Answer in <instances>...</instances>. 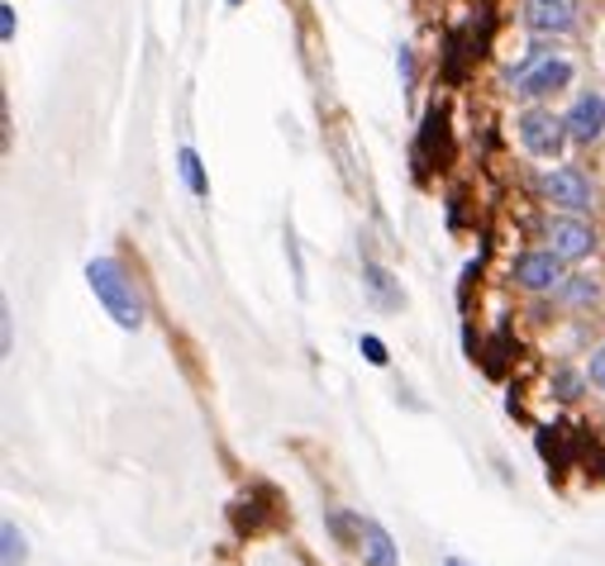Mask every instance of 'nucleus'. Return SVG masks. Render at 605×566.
Instances as JSON below:
<instances>
[{
    "instance_id": "f257e3e1",
    "label": "nucleus",
    "mask_w": 605,
    "mask_h": 566,
    "mask_svg": "<svg viewBox=\"0 0 605 566\" xmlns=\"http://www.w3.org/2000/svg\"><path fill=\"white\" fill-rule=\"evenodd\" d=\"M86 286H91V296L100 300V310L110 314L120 328H143V296H139V286H134V276H129L115 257H91L86 262Z\"/></svg>"
},
{
    "instance_id": "f03ea898",
    "label": "nucleus",
    "mask_w": 605,
    "mask_h": 566,
    "mask_svg": "<svg viewBox=\"0 0 605 566\" xmlns=\"http://www.w3.org/2000/svg\"><path fill=\"white\" fill-rule=\"evenodd\" d=\"M515 129H520V143H524V148H530L534 157H544V162H558L562 148L572 143L568 120H562V115H554V110H538V105L520 115Z\"/></svg>"
},
{
    "instance_id": "7ed1b4c3",
    "label": "nucleus",
    "mask_w": 605,
    "mask_h": 566,
    "mask_svg": "<svg viewBox=\"0 0 605 566\" xmlns=\"http://www.w3.org/2000/svg\"><path fill=\"white\" fill-rule=\"evenodd\" d=\"M538 191H544L548 205L568 209V215H586V209L596 205V186H591V177L577 172V167H554V172H544Z\"/></svg>"
},
{
    "instance_id": "20e7f679",
    "label": "nucleus",
    "mask_w": 605,
    "mask_h": 566,
    "mask_svg": "<svg viewBox=\"0 0 605 566\" xmlns=\"http://www.w3.org/2000/svg\"><path fill=\"white\" fill-rule=\"evenodd\" d=\"M544 239L562 262H582V257L596 253V229H591L582 215H568V209L544 224Z\"/></svg>"
},
{
    "instance_id": "39448f33",
    "label": "nucleus",
    "mask_w": 605,
    "mask_h": 566,
    "mask_svg": "<svg viewBox=\"0 0 605 566\" xmlns=\"http://www.w3.org/2000/svg\"><path fill=\"white\" fill-rule=\"evenodd\" d=\"M515 286L530 296H544V291H558L568 276H562V257L554 253V248H538V253H520L515 257Z\"/></svg>"
},
{
    "instance_id": "423d86ee",
    "label": "nucleus",
    "mask_w": 605,
    "mask_h": 566,
    "mask_svg": "<svg viewBox=\"0 0 605 566\" xmlns=\"http://www.w3.org/2000/svg\"><path fill=\"white\" fill-rule=\"evenodd\" d=\"M572 82V62L568 58H554V52H544V58L534 62L524 76H515V91L524 100H538V96H554V91H562Z\"/></svg>"
},
{
    "instance_id": "0eeeda50",
    "label": "nucleus",
    "mask_w": 605,
    "mask_h": 566,
    "mask_svg": "<svg viewBox=\"0 0 605 566\" xmlns=\"http://www.w3.org/2000/svg\"><path fill=\"white\" fill-rule=\"evenodd\" d=\"M562 120H568L572 143H596L605 134V96H601V91H582Z\"/></svg>"
},
{
    "instance_id": "6e6552de",
    "label": "nucleus",
    "mask_w": 605,
    "mask_h": 566,
    "mask_svg": "<svg viewBox=\"0 0 605 566\" xmlns=\"http://www.w3.org/2000/svg\"><path fill=\"white\" fill-rule=\"evenodd\" d=\"M524 24L534 34H572L577 10H572V0H524Z\"/></svg>"
},
{
    "instance_id": "1a4fd4ad",
    "label": "nucleus",
    "mask_w": 605,
    "mask_h": 566,
    "mask_svg": "<svg viewBox=\"0 0 605 566\" xmlns=\"http://www.w3.org/2000/svg\"><path fill=\"white\" fill-rule=\"evenodd\" d=\"M358 533H363V562L367 566H401L396 543H391V533L381 529L377 519H358Z\"/></svg>"
},
{
    "instance_id": "9d476101",
    "label": "nucleus",
    "mask_w": 605,
    "mask_h": 566,
    "mask_svg": "<svg viewBox=\"0 0 605 566\" xmlns=\"http://www.w3.org/2000/svg\"><path fill=\"white\" fill-rule=\"evenodd\" d=\"M363 281H367V291H372L377 305H387V310H391V305H401V291L391 286V276L381 272L377 262H363Z\"/></svg>"
},
{
    "instance_id": "9b49d317",
    "label": "nucleus",
    "mask_w": 605,
    "mask_h": 566,
    "mask_svg": "<svg viewBox=\"0 0 605 566\" xmlns=\"http://www.w3.org/2000/svg\"><path fill=\"white\" fill-rule=\"evenodd\" d=\"M177 167H181V181H187L191 195H205V191H210L205 167H201V153H195V148H181V153H177Z\"/></svg>"
},
{
    "instance_id": "f8f14e48",
    "label": "nucleus",
    "mask_w": 605,
    "mask_h": 566,
    "mask_svg": "<svg viewBox=\"0 0 605 566\" xmlns=\"http://www.w3.org/2000/svg\"><path fill=\"white\" fill-rule=\"evenodd\" d=\"M596 296H601V286L591 281V276H572V281H562V305H591Z\"/></svg>"
},
{
    "instance_id": "ddd939ff",
    "label": "nucleus",
    "mask_w": 605,
    "mask_h": 566,
    "mask_svg": "<svg viewBox=\"0 0 605 566\" xmlns=\"http://www.w3.org/2000/svg\"><path fill=\"white\" fill-rule=\"evenodd\" d=\"M0 538H5V566H24V557H29V547H24V533L15 529V523H5V529H0Z\"/></svg>"
},
{
    "instance_id": "4468645a",
    "label": "nucleus",
    "mask_w": 605,
    "mask_h": 566,
    "mask_svg": "<svg viewBox=\"0 0 605 566\" xmlns=\"http://www.w3.org/2000/svg\"><path fill=\"white\" fill-rule=\"evenodd\" d=\"M577 386H582V376H577V372H558V376H554V395H562V400H572V395H582Z\"/></svg>"
},
{
    "instance_id": "2eb2a0df",
    "label": "nucleus",
    "mask_w": 605,
    "mask_h": 566,
    "mask_svg": "<svg viewBox=\"0 0 605 566\" xmlns=\"http://www.w3.org/2000/svg\"><path fill=\"white\" fill-rule=\"evenodd\" d=\"M363 358L372 362V366H387V348H381V338H372V334H363Z\"/></svg>"
},
{
    "instance_id": "dca6fc26",
    "label": "nucleus",
    "mask_w": 605,
    "mask_h": 566,
    "mask_svg": "<svg viewBox=\"0 0 605 566\" xmlns=\"http://www.w3.org/2000/svg\"><path fill=\"white\" fill-rule=\"evenodd\" d=\"M586 381L605 390V348H596V358H591V366H586Z\"/></svg>"
},
{
    "instance_id": "f3484780",
    "label": "nucleus",
    "mask_w": 605,
    "mask_h": 566,
    "mask_svg": "<svg viewBox=\"0 0 605 566\" xmlns=\"http://www.w3.org/2000/svg\"><path fill=\"white\" fill-rule=\"evenodd\" d=\"M0 38H5V44L15 38V10L10 5H0Z\"/></svg>"
},
{
    "instance_id": "a211bd4d",
    "label": "nucleus",
    "mask_w": 605,
    "mask_h": 566,
    "mask_svg": "<svg viewBox=\"0 0 605 566\" xmlns=\"http://www.w3.org/2000/svg\"><path fill=\"white\" fill-rule=\"evenodd\" d=\"M443 566H467V562H463V557H449V562H443Z\"/></svg>"
},
{
    "instance_id": "6ab92c4d",
    "label": "nucleus",
    "mask_w": 605,
    "mask_h": 566,
    "mask_svg": "<svg viewBox=\"0 0 605 566\" xmlns=\"http://www.w3.org/2000/svg\"><path fill=\"white\" fill-rule=\"evenodd\" d=\"M225 5H244V0H225Z\"/></svg>"
}]
</instances>
